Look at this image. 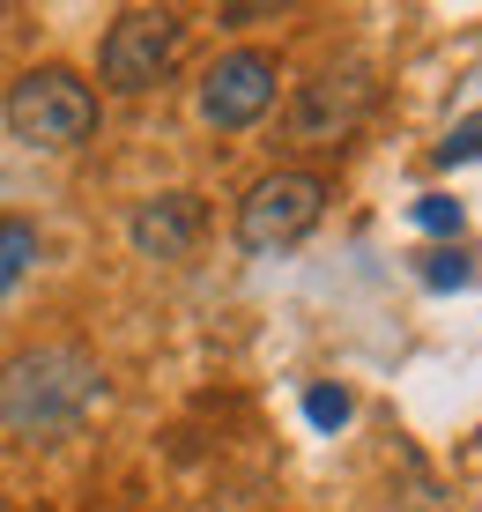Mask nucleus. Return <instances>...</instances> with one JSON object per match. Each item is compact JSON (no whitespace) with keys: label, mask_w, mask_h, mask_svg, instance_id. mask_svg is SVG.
<instances>
[{"label":"nucleus","mask_w":482,"mask_h":512,"mask_svg":"<svg viewBox=\"0 0 482 512\" xmlns=\"http://www.w3.org/2000/svg\"><path fill=\"white\" fill-rule=\"evenodd\" d=\"M104 401V372L82 342H30L0 364V431L23 446L75 438Z\"/></svg>","instance_id":"nucleus-1"},{"label":"nucleus","mask_w":482,"mask_h":512,"mask_svg":"<svg viewBox=\"0 0 482 512\" xmlns=\"http://www.w3.org/2000/svg\"><path fill=\"white\" fill-rule=\"evenodd\" d=\"M8 134L30 149H75L97 134V90L75 67H30L8 90Z\"/></svg>","instance_id":"nucleus-2"},{"label":"nucleus","mask_w":482,"mask_h":512,"mask_svg":"<svg viewBox=\"0 0 482 512\" xmlns=\"http://www.w3.org/2000/svg\"><path fill=\"white\" fill-rule=\"evenodd\" d=\"M319 216H327V179L319 171H267L238 201V245L245 253H290L297 238H312Z\"/></svg>","instance_id":"nucleus-3"},{"label":"nucleus","mask_w":482,"mask_h":512,"mask_svg":"<svg viewBox=\"0 0 482 512\" xmlns=\"http://www.w3.org/2000/svg\"><path fill=\"white\" fill-rule=\"evenodd\" d=\"M178 45H186V23H178L171 8H127L104 30L97 67H104V82H112L119 97H141L178 67Z\"/></svg>","instance_id":"nucleus-4"},{"label":"nucleus","mask_w":482,"mask_h":512,"mask_svg":"<svg viewBox=\"0 0 482 512\" xmlns=\"http://www.w3.org/2000/svg\"><path fill=\"white\" fill-rule=\"evenodd\" d=\"M371 104H379V82H371L364 60L327 67V75H312L305 90L290 97V141H305V149H334V141H349L371 119Z\"/></svg>","instance_id":"nucleus-5"},{"label":"nucleus","mask_w":482,"mask_h":512,"mask_svg":"<svg viewBox=\"0 0 482 512\" xmlns=\"http://www.w3.org/2000/svg\"><path fill=\"white\" fill-rule=\"evenodd\" d=\"M267 104H275V60L253 52V45L223 52V60L201 75V119H208V127H223V134L260 127Z\"/></svg>","instance_id":"nucleus-6"},{"label":"nucleus","mask_w":482,"mask_h":512,"mask_svg":"<svg viewBox=\"0 0 482 512\" xmlns=\"http://www.w3.org/2000/svg\"><path fill=\"white\" fill-rule=\"evenodd\" d=\"M201 201L193 193H149V201L127 216V238H134V253L141 260H164V268H178V260L201 245Z\"/></svg>","instance_id":"nucleus-7"},{"label":"nucleus","mask_w":482,"mask_h":512,"mask_svg":"<svg viewBox=\"0 0 482 512\" xmlns=\"http://www.w3.org/2000/svg\"><path fill=\"white\" fill-rule=\"evenodd\" d=\"M30 260H38V223H23V216H0V297H8L15 282L30 275Z\"/></svg>","instance_id":"nucleus-8"},{"label":"nucleus","mask_w":482,"mask_h":512,"mask_svg":"<svg viewBox=\"0 0 482 512\" xmlns=\"http://www.w3.org/2000/svg\"><path fill=\"white\" fill-rule=\"evenodd\" d=\"M408 216H416V231H431V238H460V223H468V208H460L453 193H423V201L408 208Z\"/></svg>","instance_id":"nucleus-9"},{"label":"nucleus","mask_w":482,"mask_h":512,"mask_svg":"<svg viewBox=\"0 0 482 512\" xmlns=\"http://www.w3.org/2000/svg\"><path fill=\"white\" fill-rule=\"evenodd\" d=\"M423 282H431V290H468L475 268L453 253V245H438V253H423Z\"/></svg>","instance_id":"nucleus-10"},{"label":"nucleus","mask_w":482,"mask_h":512,"mask_svg":"<svg viewBox=\"0 0 482 512\" xmlns=\"http://www.w3.org/2000/svg\"><path fill=\"white\" fill-rule=\"evenodd\" d=\"M305 416L319 423V431H342V423L356 416V401L342 394V386H312V394H305Z\"/></svg>","instance_id":"nucleus-11"},{"label":"nucleus","mask_w":482,"mask_h":512,"mask_svg":"<svg viewBox=\"0 0 482 512\" xmlns=\"http://www.w3.org/2000/svg\"><path fill=\"white\" fill-rule=\"evenodd\" d=\"M468 156H482V119H468V127H453L438 141V164H468Z\"/></svg>","instance_id":"nucleus-12"}]
</instances>
